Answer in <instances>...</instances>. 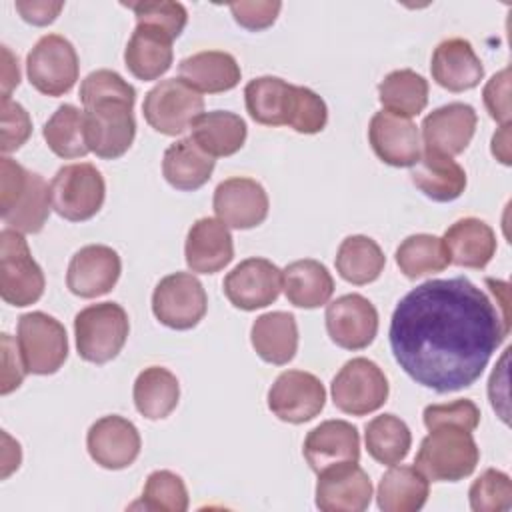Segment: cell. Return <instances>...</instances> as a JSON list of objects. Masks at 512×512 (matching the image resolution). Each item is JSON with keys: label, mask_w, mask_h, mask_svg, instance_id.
Returning a JSON list of instances; mask_svg holds the SVG:
<instances>
[{"label": "cell", "mask_w": 512, "mask_h": 512, "mask_svg": "<svg viewBox=\"0 0 512 512\" xmlns=\"http://www.w3.org/2000/svg\"><path fill=\"white\" fill-rule=\"evenodd\" d=\"M140 446L138 428L118 414L98 418L86 434L90 458L106 470L128 468L138 458Z\"/></svg>", "instance_id": "18"}, {"label": "cell", "mask_w": 512, "mask_h": 512, "mask_svg": "<svg viewBox=\"0 0 512 512\" xmlns=\"http://www.w3.org/2000/svg\"><path fill=\"white\" fill-rule=\"evenodd\" d=\"M430 72L436 84L450 92L472 90L484 78V66L464 38L442 40L432 52Z\"/></svg>", "instance_id": "24"}, {"label": "cell", "mask_w": 512, "mask_h": 512, "mask_svg": "<svg viewBox=\"0 0 512 512\" xmlns=\"http://www.w3.org/2000/svg\"><path fill=\"white\" fill-rule=\"evenodd\" d=\"M328 122L326 102L310 88L296 86L288 126L300 134H318Z\"/></svg>", "instance_id": "44"}, {"label": "cell", "mask_w": 512, "mask_h": 512, "mask_svg": "<svg viewBox=\"0 0 512 512\" xmlns=\"http://www.w3.org/2000/svg\"><path fill=\"white\" fill-rule=\"evenodd\" d=\"M180 80L198 92L218 94L238 86L242 70L236 58L224 50H202L178 64Z\"/></svg>", "instance_id": "28"}, {"label": "cell", "mask_w": 512, "mask_h": 512, "mask_svg": "<svg viewBox=\"0 0 512 512\" xmlns=\"http://www.w3.org/2000/svg\"><path fill=\"white\" fill-rule=\"evenodd\" d=\"M282 290L290 304L312 310L328 304L334 294V278L322 262L302 258L282 270Z\"/></svg>", "instance_id": "30"}, {"label": "cell", "mask_w": 512, "mask_h": 512, "mask_svg": "<svg viewBox=\"0 0 512 512\" xmlns=\"http://www.w3.org/2000/svg\"><path fill=\"white\" fill-rule=\"evenodd\" d=\"M326 332L344 350H362L378 334V312L362 294H344L326 306Z\"/></svg>", "instance_id": "15"}, {"label": "cell", "mask_w": 512, "mask_h": 512, "mask_svg": "<svg viewBox=\"0 0 512 512\" xmlns=\"http://www.w3.org/2000/svg\"><path fill=\"white\" fill-rule=\"evenodd\" d=\"M232 306L252 312L276 302L282 290V270L266 258H246L222 282Z\"/></svg>", "instance_id": "14"}, {"label": "cell", "mask_w": 512, "mask_h": 512, "mask_svg": "<svg viewBox=\"0 0 512 512\" xmlns=\"http://www.w3.org/2000/svg\"><path fill=\"white\" fill-rule=\"evenodd\" d=\"M136 16V24H148L154 28L164 30L172 40L178 38L188 22V12L184 4L170 2V0H156V2H126Z\"/></svg>", "instance_id": "43"}, {"label": "cell", "mask_w": 512, "mask_h": 512, "mask_svg": "<svg viewBox=\"0 0 512 512\" xmlns=\"http://www.w3.org/2000/svg\"><path fill=\"white\" fill-rule=\"evenodd\" d=\"M80 64L72 42L60 34H44L26 56L30 84L46 96H64L78 80Z\"/></svg>", "instance_id": "10"}, {"label": "cell", "mask_w": 512, "mask_h": 512, "mask_svg": "<svg viewBox=\"0 0 512 512\" xmlns=\"http://www.w3.org/2000/svg\"><path fill=\"white\" fill-rule=\"evenodd\" d=\"M450 264L462 268H486L496 254V234L480 218L468 216L456 220L442 238Z\"/></svg>", "instance_id": "25"}, {"label": "cell", "mask_w": 512, "mask_h": 512, "mask_svg": "<svg viewBox=\"0 0 512 512\" xmlns=\"http://www.w3.org/2000/svg\"><path fill=\"white\" fill-rule=\"evenodd\" d=\"M282 2L278 0H256V2H234L230 12L234 20L246 30H264L272 26L280 14Z\"/></svg>", "instance_id": "47"}, {"label": "cell", "mask_w": 512, "mask_h": 512, "mask_svg": "<svg viewBox=\"0 0 512 512\" xmlns=\"http://www.w3.org/2000/svg\"><path fill=\"white\" fill-rule=\"evenodd\" d=\"M172 38L154 26L136 24L126 50L124 62L132 76L138 80H156L172 66Z\"/></svg>", "instance_id": "26"}, {"label": "cell", "mask_w": 512, "mask_h": 512, "mask_svg": "<svg viewBox=\"0 0 512 512\" xmlns=\"http://www.w3.org/2000/svg\"><path fill=\"white\" fill-rule=\"evenodd\" d=\"M368 140L374 154L388 166L410 168L422 154L418 126L404 116L380 110L368 124Z\"/></svg>", "instance_id": "20"}, {"label": "cell", "mask_w": 512, "mask_h": 512, "mask_svg": "<svg viewBox=\"0 0 512 512\" xmlns=\"http://www.w3.org/2000/svg\"><path fill=\"white\" fill-rule=\"evenodd\" d=\"M494 300L464 276L426 280L394 308L390 348L398 366L438 394L472 386L510 334L508 284L486 278Z\"/></svg>", "instance_id": "1"}, {"label": "cell", "mask_w": 512, "mask_h": 512, "mask_svg": "<svg viewBox=\"0 0 512 512\" xmlns=\"http://www.w3.org/2000/svg\"><path fill=\"white\" fill-rule=\"evenodd\" d=\"M296 86L278 76H258L244 88L250 118L264 126H288Z\"/></svg>", "instance_id": "32"}, {"label": "cell", "mask_w": 512, "mask_h": 512, "mask_svg": "<svg viewBox=\"0 0 512 512\" xmlns=\"http://www.w3.org/2000/svg\"><path fill=\"white\" fill-rule=\"evenodd\" d=\"M80 100L86 118V142L90 152L104 160H116L128 152L136 136L132 114L136 90L118 72L100 68L80 84Z\"/></svg>", "instance_id": "2"}, {"label": "cell", "mask_w": 512, "mask_h": 512, "mask_svg": "<svg viewBox=\"0 0 512 512\" xmlns=\"http://www.w3.org/2000/svg\"><path fill=\"white\" fill-rule=\"evenodd\" d=\"M50 186L38 172L16 160L0 158V212L2 220L22 234H36L50 216Z\"/></svg>", "instance_id": "3"}, {"label": "cell", "mask_w": 512, "mask_h": 512, "mask_svg": "<svg viewBox=\"0 0 512 512\" xmlns=\"http://www.w3.org/2000/svg\"><path fill=\"white\" fill-rule=\"evenodd\" d=\"M190 138L212 158L232 156L246 142V122L228 110L202 112L190 126Z\"/></svg>", "instance_id": "33"}, {"label": "cell", "mask_w": 512, "mask_h": 512, "mask_svg": "<svg viewBox=\"0 0 512 512\" xmlns=\"http://www.w3.org/2000/svg\"><path fill=\"white\" fill-rule=\"evenodd\" d=\"M184 256L192 272H220L234 258V242L228 226L222 220L210 216L196 220L186 234Z\"/></svg>", "instance_id": "23"}, {"label": "cell", "mask_w": 512, "mask_h": 512, "mask_svg": "<svg viewBox=\"0 0 512 512\" xmlns=\"http://www.w3.org/2000/svg\"><path fill=\"white\" fill-rule=\"evenodd\" d=\"M378 100L390 114L418 116L428 104V80L410 68L394 70L378 84Z\"/></svg>", "instance_id": "36"}, {"label": "cell", "mask_w": 512, "mask_h": 512, "mask_svg": "<svg viewBox=\"0 0 512 512\" xmlns=\"http://www.w3.org/2000/svg\"><path fill=\"white\" fill-rule=\"evenodd\" d=\"M208 310V296L202 282L190 272L164 276L152 292L156 320L172 330L194 328Z\"/></svg>", "instance_id": "12"}, {"label": "cell", "mask_w": 512, "mask_h": 512, "mask_svg": "<svg viewBox=\"0 0 512 512\" xmlns=\"http://www.w3.org/2000/svg\"><path fill=\"white\" fill-rule=\"evenodd\" d=\"M42 136L48 148L60 158H82L90 152L84 110L74 104H60L44 124Z\"/></svg>", "instance_id": "38"}, {"label": "cell", "mask_w": 512, "mask_h": 512, "mask_svg": "<svg viewBox=\"0 0 512 512\" xmlns=\"http://www.w3.org/2000/svg\"><path fill=\"white\" fill-rule=\"evenodd\" d=\"M0 124H2V152L18 150L32 134V120L26 108L14 102L10 96H2L0 102Z\"/></svg>", "instance_id": "46"}, {"label": "cell", "mask_w": 512, "mask_h": 512, "mask_svg": "<svg viewBox=\"0 0 512 512\" xmlns=\"http://www.w3.org/2000/svg\"><path fill=\"white\" fill-rule=\"evenodd\" d=\"M216 160L208 156L190 136L180 138L170 144L162 158V174L166 182L184 192H192L202 188L212 172Z\"/></svg>", "instance_id": "31"}, {"label": "cell", "mask_w": 512, "mask_h": 512, "mask_svg": "<svg viewBox=\"0 0 512 512\" xmlns=\"http://www.w3.org/2000/svg\"><path fill=\"white\" fill-rule=\"evenodd\" d=\"M140 504L154 512H184L188 508L186 484L170 470H154L146 478Z\"/></svg>", "instance_id": "41"}, {"label": "cell", "mask_w": 512, "mask_h": 512, "mask_svg": "<svg viewBox=\"0 0 512 512\" xmlns=\"http://www.w3.org/2000/svg\"><path fill=\"white\" fill-rule=\"evenodd\" d=\"M14 6L20 12V16L34 26L52 24L60 14V10L64 8L62 2H46V0H16Z\"/></svg>", "instance_id": "50"}, {"label": "cell", "mask_w": 512, "mask_h": 512, "mask_svg": "<svg viewBox=\"0 0 512 512\" xmlns=\"http://www.w3.org/2000/svg\"><path fill=\"white\" fill-rule=\"evenodd\" d=\"M334 406L350 416L376 412L388 400V378L380 366L368 358L348 360L330 384Z\"/></svg>", "instance_id": "9"}, {"label": "cell", "mask_w": 512, "mask_h": 512, "mask_svg": "<svg viewBox=\"0 0 512 512\" xmlns=\"http://www.w3.org/2000/svg\"><path fill=\"white\" fill-rule=\"evenodd\" d=\"M430 494V480L416 466H396L380 478L376 500L384 512H416Z\"/></svg>", "instance_id": "34"}, {"label": "cell", "mask_w": 512, "mask_h": 512, "mask_svg": "<svg viewBox=\"0 0 512 512\" xmlns=\"http://www.w3.org/2000/svg\"><path fill=\"white\" fill-rule=\"evenodd\" d=\"M324 404V384L304 370L282 372L268 390V408L282 422L304 424L316 418Z\"/></svg>", "instance_id": "13"}, {"label": "cell", "mask_w": 512, "mask_h": 512, "mask_svg": "<svg viewBox=\"0 0 512 512\" xmlns=\"http://www.w3.org/2000/svg\"><path fill=\"white\" fill-rule=\"evenodd\" d=\"M204 112V98L180 78L160 80L142 102L146 122L160 134L178 136Z\"/></svg>", "instance_id": "11"}, {"label": "cell", "mask_w": 512, "mask_h": 512, "mask_svg": "<svg viewBox=\"0 0 512 512\" xmlns=\"http://www.w3.org/2000/svg\"><path fill=\"white\" fill-rule=\"evenodd\" d=\"M510 122L508 124H502L500 130L492 136V154L502 162V164H510V148H508V142H510Z\"/></svg>", "instance_id": "52"}, {"label": "cell", "mask_w": 512, "mask_h": 512, "mask_svg": "<svg viewBox=\"0 0 512 512\" xmlns=\"http://www.w3.org/2000/svg\"><path fill=\"white\" fill-rule=\"evenodd\" d=\"M364 442L376 462L392 466L408 456L412 434L408 424L396 414H380L366 424Z\"/></svg>", "instance_id": "39"}, {"label": "cell", "mask_w": 512, "mask_h": 512, "mask_svg": "<svg viewBox=\"0 0 512 512\" xmlns=\"http://www.w3.org/2000/svg\"><path fill=\"white\" fill-rule=\"evenodd\" d=\"M218 220L236 230L260 226L268 216V194L264 186L252 178L234 176L222 180L212 198Z\"/></svg>", "instance_id": "16"}, {"label": "cell", "mask_w": 512, "mask_h": 512, "mask_svg": "<svg viewBox=\"0 0 512 512\" xmlns=\"http://www.w3.org/2000/svg\"><path fill=\"white\" fill-rule=\"evenodd\" d=\"M482 98L492 120L500 124L510 122V68L508 66L486 82Z\"/></svg>", "instance_id": "48"}, {"label": "cell", "mask_w": 512, "mask_h": 512, "mask_svg": "<svg viewBox=\"0 0 512 512\" xmlns=\"http://www.w3.org/2000/svg\"><path fill=\"white\" fill-rule=\"evenodd\" d=\"M308 466L320 474L322 470L360 460V434L358 428L346 420H324L312 428L302 446Z\"/></svg>", "instance_id": "22"}, {"label": "cell", "mask_w": 512, "mask_h": 512, "mask_svg": "<svg viewBox=\"0 0 512 512\" xmlns=\"http://www.w3.org/2000/svg\"><path fill=\"white\" fill-rule=\"evenodd\" d=\"M16 342L28 374H54L68 358L66 328L46 312L22 314Z\"/></svg>", "instance_id": "8"}, {"label": "cell", "mask_w": 512, "mask_h": 512, "mask_svg": "<svg viewBox=\"0 0 512 512\" xmlns=\"http://www.w3.org/2000/svg\"><path fill=\"white\" fill-rule=\"evenodd\" d=\"M134 406L148 420L166 418L180 398L178 378L162 366L144 368L134 382Z\"/></svg>", "instance_id": "35"}, {"label": "cell", "mask_w": 512, "mask_h": 512, "mask_svg": "<svg viewBox=\"0 0 512 512\" xmlns=\"http://www.w3.org/2000/svg\"><path fill=\"white\" fill-rule=\"evenodd\" d=\"M4 56V70H2V96H10V90L18 86L20 82V70H18V58L12 56V52L2 46Z\"/></svg>", "instance_id": "51"}, {"label": "cell", "mask_w": 512, "mask_h": 512, "mask_svg": "<svg viewBox=\"0 0 512 512\" xmlns=\"http://www.w3.org/2000/svg\"><path fill=\"white\" fill-rule=\"evenodd\" d=\"M372 482L358 462L334 464L318 474L316 506L324 512H362L370 506Z\"/></svg>", "instance_id": "17"}, {"label": "cell", "mask_w": 512, "mask_h": 512, "mask_svg": "<svg viewBox=\"0 0 512 512\" xmlns=\"http://www.w3.org/2000/svg\"><path fill=\"white\" fill-rule=\"evenodd\" d=\"M104 198V178L90 162L66 164L58 168L50 182L52 208L68 222L90 220L100 212Z\"/></svg>", "instance_id": "6"}, {"label": "cell", "mask_w": 512, "mask_h": 512, "mask_svg": "<svg viewBox=\"0 0 512 512\" xmlns=\"http://www.w3.org/2000/svg\"><path fill=\"white\" fill-rule=\"evenodd\" d=\"M16 344L18 342H14L10 334H2V394H10L12 390H16L28 374Z\"/></svg>", "instance_id": "49"}, {"label": "cell", "mask_w": 512, "mask_h": 512, "mask_svg": "<svg viewBox=\"0 0 512 512\" xmlns=\"http://www.w3.org/2000/svg\"><path fill=\"white\" fill-rule=\"evenodd\" d=\"M122 272L120 256L106 244H88L80 248L66 272V286L80 298H98L108 294Z\"/></svg>", "instance_id": "19"}, {"label": "cell", "mask_w": 512, "mask_h": 512, "mask_svg": "<svg viewBox=\"0 0 512 512\" xmlns=\"http://www.w3.org/2000/svg\"><path fill=\"white\" fill-rule=\"evenodd\" d=\"M44 272L32 258L22 232L4 228L0 232V296L16 308L38 302L44 294Z\"/></svg>", "instance_id": "7"}, {"label": "cell", "mask_w": 512, "mask_h": 512, "mask_svg": "<svg viewBox=\"0 0 512 512\" xmlns=\"http://www.w3.org/2000/svg\"><path fill=\"white\" fill-rule=\"evenodd\" d=\"M480 460L472 432L442 424L422 438L414 466L432 482H458L470 476Z\"/></svg>", "instance_id": "4"}, {"label": "cell", "mask_w": 512, "mask_h": 512, "mask_svg": "<svg viewBox=\"0 0 512 512\" xmlns=\"http://www.w3.org/2000/svg\"><path fill=\"white\" fill-rule=\"evenodd\" d=\"M422 420L428 430L442 424H454L472 432L480 424V408L468 398H460L450 404H430L424 408Z\"/></svg>", "instance_id": "45"}, {"label": "cell", "mask_w": 512, "mask_h": 512, "mask_svg": "<svg viewBox=\"0 0 512 512\" xmlns=\"http://www.w3.org/2000/svg\"><path fill=\"white\" fill-rule=\"evenodd\" d=\"M478 124L476 110L464 102H450L432 110L422 120V144L426 150L444 156L462 154L474 138Z\"/></svg>", "instance_id": "21"}, {"label": "cell", "mask_w": 512, "mask_h": 512, "mask_svg": "<svg viewBox=\"0 0 512 512\" xmlns=\"http://www.w3.org/2000/svg\"><path fill=\"white\" fill-rule=\"evenodd\" d=\"M250 342L256 354L276 366L288 364L298 350V324L290 312H266L250 328Z\"/></svg>", "instance_id": "29"}, {"label": "cell", "mask_w": 512, "mask_h": 512, "mask_svg": "<svg viewBox=\"0 0 512 512\" xmlns=\"http://www.w3.org/2000/svg\"><path fill=\"white\" fill-rule=\"evenodd\" d=\"M410 168L412 184L434 202H452L460 198L466 188L464 168L440 152L424 148Z\"/></svg>", "instance_id": "27"}, {"label": "cell", "mask_w": 512, "mask_h": 512, "mask_svg": "<svg viewBox=\"0 0 512 512\" xmlns=\"http://www.w3.org/2000/svg\"><path fill=\"white\" fill-rule=\"evenodd\" d=\"M386 264L382 248L368 236L354 234L340 242L336 252V270L338 274L356 286L374 282Z\"/></svg>", "instance_id": "37"}, {"label": "cell", "mask_w": 512, "mask_h": 512, "mask_svg": "<svg viewBox=\"0 0 512 512\" xmlns=\"http://www.w3.org/2000/svg\"><path fill=\"white\" fill-rule=\"evenodd\" d=\"M130 332L126 310L116 302H98L74 316L78 356L92 364L114 360L124 348Z\"/></svg>", "instance_id": "5"}, {"label": "cell", "mask_w": 512, "mask_h": 512, "mask_svg": "<svg viewBox=\"0 0 512 512\" xmlns=\"http://www.w3.org/2000/svg\"><path fill=\"white\" fill-rule=\"evenodd\" d=\"M396 264L406 278H422L442 272L450 264V258L442 238L434 234H412L396 248Z\"/></svg>", "instance_id": "40"}, {"label": "cell", "mask_w": 512, "mask_h": 512, "mask_svg": "<svg viewBox=\"0 0 512 512\" xmlns=\"http://www.w3.org/2000/svg\"><path fill=\"white\" fill-rule=\"evenodd\" d=\"M470 508L474 512H504L512 506V482L502 470H484L468 490Z\"/></svg>", "instance_id": "42"}]
</instances>
